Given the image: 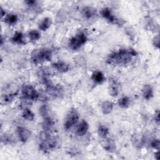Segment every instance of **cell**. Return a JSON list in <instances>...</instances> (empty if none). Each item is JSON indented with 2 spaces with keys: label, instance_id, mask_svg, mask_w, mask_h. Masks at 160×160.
Masks as SVG:
<instances>
[{
  "label": "cell",
  "instance_id": "44dd1931",
  "mask_svg": "<svg viewBox=\"0 0 160 160\" xmlns=\"http://www.w3.org/2000/svg\"><path fill=\"white\" fill-rule=\"evenodd\" d=\"M39 114L43 118V119L51 118V111L47 105H42L39 108Z\"/></svg>",
  "mask_w": 160,
  "mask_h": 160
},
{
  "label": "cell",
  "instance_id": "9c48e42d",
  "mask_svg": "<svg viewBox=\"0 0 160 160\" xmlns=\"http://www.w3.org/2000/svg\"><path fill=\"white\" fill-rule=\"evenodd\" d=\"M89 129V124L85 120H82L77 126L76 133L79 136L85 135Z\"/></svg>",
  "mask_w": 160,
  "mask_h": 160
},
{
  "label": "cell",
  "instance_id": "8992f818",
  "mask_svg": "<svg viewBox=\"0 0 160 160\" xmlns=\"http://www.w3.org/2000/svg\"><path fill=\"white\" fill-rule=\"evenodd\" d=\"M46 92L49 95L54 98L60 97L62 94V89L60 86H55L52 82L49 83L48 84L46 85Z\"/></svg>",
  "mask_w": 160,
  "mask_h": 160
},
{
  "label": "cell",
  "instance_id": "7c38bea8",
  "mask_svg": "<svg viewBox=\"0 0 160 160\" xmlns=\"http://www.w3.org/2000/svg\"><path fill=\"white\" fill-rule=\"evenodd\" d=\"M54 121L52 119V118H48L44 119V121L42 123V128L44 131L52 132L54 126Z\"/></svg>",
  "mask_w": 160,
  "mask_h": 160
},
{
  "label": "cell",
  "instance_id": "30bf717a",
  "mask_svg": "<svg viewBox=\"0 0 160 160\" xmlns=\"http://www.w3.org/2000/svg\"><path fill=\"white\" fill-rule=\"evenodd\" d=\"M81 14L84 18L91 19L96 15V11L92 7L85 6L82 9Z\"/></svg>",
  "mask_w": 160,
  "mask_h": 160
},
{
  "label": "cell",
  "instance_id": "8fae6325",
  "mask_svg": "<svg viewBox=\"0 0 160 160\" xmlns=\"http://www.w3.org/2000/svg\"><path fill=\"white\" fill-rule=\"evenodd\" d=\"M53 68L60 72H65L69 71V65L65 62L58 61L52 64Z\"/></svg>",
  "mask_w": 160,
  "mask_h": 160
},
{
  "label": "cell",
  "instance_id": "f546056e",
  "mask_svg": "<svg viewBox=\"0 0 160 160\" xmlns=\"http://www.w3.org/2000/svg\"><path fill=\"white\" fill-rule=\"evenodd\" d=\"M154 119H155V121L159 124V111L158 110L156 111V112L155 113V117H154Z\"/></svg>",
  "mask_w": 160,
  "mask_h": 160
},
{
  "label": "cell",
  "instance_id": "d4e9b609",
  "mask_svg": "<svg viewBox=\"0 0 160 160\" xmlns=\"http://www.w3.org/2000/svg\"><path fill=\"white\" fill-rule=\"evenodd\" d=\"M104 148L107 150V151H111L112 150H114V148H115V145L114 144V142L111 141H110L109 139L107 140L104 144Z\"/></svg>",
  "mask_w": 160,
  "mask_h": 160
},
{
  "label": "cell",
  "instance_id": "2e32d148",
  "mask_svg": "<svg viewBox=\"0 0 160 160\" xmlns=\"http://www.w3.org/2000/svg\"><path fill=\"white\" fill-rule=\"evenodd\" d=\"M142 92L143 98L146 100L150 99L153 96V90L152 87L149 84L144 85L142 88Z\"/></svg>",
  "mask_w": 160,
  "mask_h": 160
},
{
  "label": "cell",
  "instance_id": "4dcf8cb0",
  "mask_svg": "<svg viewBox=\"0 0 160 160\" xmlns=\"http://www.w3.org/2000/svg\"><path fill=\"white\" fill-rule=\"evenodd\" d=\"M26 3L28 5L31 6L35 5L36 3V1H26Z\"/></svg>",
  "mask_w": 160,
  "mask_h": 160
},
{
  "label": "cell",
  "instance_id": "f1b7e54d",
  "mask_svg": "<svg viewBox=\"0 0 160 160\" xmlns=\"http://www.w3.org/2000/svg\"><path fill=\"white\" fill-rule=\"evenodd\" d=\"M154 44L155 46H156L158 48H159V36H157L156 37H155L154 39Z\"/></svg>",
  "mask_w": 160,
  "mask_h": 160
},
{
  "label": "cell",
  "instance_id": "5b68a950",
  "mask_svg": "<svg viewBox=\"0 0 160 160\" xmlns=\"http://www.w3.org/2000/svg\"><path fill=\"white\" fill-rule=\"evenodd\" d=\"M79 119V115L78 112L75 109L70 110L67 114L64 122V129L67 131L71 129L74 126H75L78 123Z\"/></svg>",
  "mask_w": 160,
  "mask_h": 160
},
{
  "label": "cell",
  "instance_id": "83f0119b",
  "mask_svg": "<svg viewBox=\"0 0 160 160\" xmlns=\"http://www.w3.org/2000/svg\"><path fill=\"white\" fill-rule=\"evenodd\" d=\"M159 140L158 139H154L151 141V146L153 148L156 149H159Z\"/></svg>",
  "mask_w": 160,
  "mask_h": 160
},
{
  "label": "cell",
  "instance_id": "4fadbf2b",
  "mask_svg": "<svg viewBox=\"0 0 160 160\" xmlns=\"http://www.w3.org/2000/svg\"><path fill=\"white\" fill-rule=\"evenodd\" d=\"M91 79L96 84H102L105 80V77L101 71H96L92 74Z\"/></svg>",
  "mask_w": 160,
  "mask_h": 160
},
{
  "label": "cell",
  "instance_id": "4316f807",
  "mask_svg": "<svg viewBox=\"0 0 160 160\" xmlns=\"http://www.w3.org/2000/svg\"><path fill=\"white\" fill-rule=\"evenodd\" d=\"M17 94V92H14V93H11V94H6L4 95V98H3V101L4 102H10L11 101L14 97H16Z\"/></svg>",
  "mask_w": 160,
  "mask_h": 160
},
{
  "label": "cell",
  "instance_id": "5bb4252c",
  "mask_svg": "<svg viewBox=\"0 0 160 160\" xmlns=\"http://www.w3.org/2000/svg\"><path fill=\"white\" fill-rule=\"evenodd\" d=\"M118 83L115 79H109V94L112 96H116L118 94Z\"/></svg>",
  "mask_w": 160,
  "mask_h": 160
},
{
  "label": "cell",
  "instance_id": "52a82bcc",
  "mask_svg": "<svg viewBox=\"0 0 160 160\" xmlns=\"http://www.w3.org/2000/svg\"><path fill=\"white\" fill-rule=\"evenodd\" d=\"M100 13L101 14V16L106 19L108 21H109L111 23L113 24H118V22L119 21V19H118L112 13L111 9L108 8H103L101 11Z\"/></svg>",
  "mask_w": 160,
  "mask_h": 160
},
{
  "label": "cell",
  "instance_id": "484cf974",
  "mask_svg": "<svg viewBox=\"0 0 160 160\" xmlns=\"http://www.w3.org/2000/svg\"><path fill=\"white\" fill-rule=\"evenodd\" d=\"M13 141L11 136L8 134H4L1 136V141L4 144H10Z\"/></svg>",
  "mask_w": 160,
  "mask_h": 160
},
{
  "label": "cell",
  "instance_id": "ac0fdd59",
  "mask_svg": "<svg viewBox=\"0 0 160 160\" xmlns=\"http://www.w3.org/2000/svg\"><path fill=\"white\" fill-rule=\"evenodd\" d=\"M101 110L104 114H108L111 112L113 108V104L109 101H103L101 103Z\"/></svg>",
  "mask_w": 160,
  "mask_h": 160
},
{
  "label": "cell",
  "instance_id": "cb8c5ba5",
  "mask_svg": "<svg viewBox=\"0 0 160 160\" xmlns=\"http://www.w3.org/2000/svg\"><path fill=\"white\" fill-rule=\"evenodd\" d=\"M130 104V99L128 96H122L118 100V104L122 108H126L129 106Z\"/></svg>",
  "mask_w": 160,
  "mask_h": 160
},
{
  "label": "cell",
  "instance_id": "ffe728a7",
  "mask_svg": "<svg viewBox=\"0 0 160 160\" xmlns=\"http://www.w3.org/2000/svg\"><path fill=\"white\" fill-rule=\"evenodd\" d=\"M22 116L24 119L29 121H33L35 118V116L32 111L28 108L23 109L22 112Z\"/></svg>",
  "mask_w": 160,
  "mask_h": 160
},
{
  "label": "cell",
  "instance_id": "3957f363",
  "mask_svg": "<svg viewBox=\"0 0 160 160\" xmlns=\"http://www.w3.org/2000/svg\"><path fill=\"white\" fill-rule=\"evenodd\" d=\"M88 38L86 33L80 31L69 39L68 46L72 50H78L86 42Z\"/></svg>",
  "mask_w": 160,
  "mask_h": 160
},
{
  "label": "cell",
  "instance_id": "7402d4cb",
  "mask_svg": "<svg viewBox=\"0 0 160 160\" xmlns=\"http://www.w3.org/2000/svg\"><path fill=\"white\" fill-rule=\"evenodd\" d=\"M28 37L31 42H35L39 39L41 38V34L38 30L32 29L28 32Z\"/></svg>",
  "mask_w": 160,
  "mask_h": 160
},
{
  "label": "cell",
  "instance_id": "603a6c76",
  "mask_svg": "<svg viewBox=\"0 0 160 160\" xmlns=\"http://www.w3.org/2000/svg\"><path fill=\"white\" fill-rule=\"evenodd\" d=\"M98 134L102 138H106L109 134V129L104 125H99L98 129Z\"/></svg>",
  "mask_w": 160,
  "mask_h": 160
},
{
  "label": "cell",
  "instance_id": "ba28073f",
  "mask_svg": "<svg viewBox=\"0 0 160 160\" xmlns=\"http://www.w3.org/2000/svg\"><path fill=\"white\" fill-rule=\"evenodd\" d=\"M17 133L19 140L22 142H26L31 136L30 131L24 127H18L17 129Z\"/></svg>",
  "mask_w": 160,
  "mask_h": 160
},
{
  "label": "cell",
  "instance_id": "9a60e30c",
  "mask_svg": "<svg viewBox=\"0 0 160 160\" xmlns=\"http://www.w3.org/2000/svg\"><path fill=\"white\" fill-rule=\"evenodd\" d=\"M52 22L51 18L48 17L44 18L39 23V25H38L39 29L41 31H46L49 28V27L52 24Z\"/></svg>",
  "mask_w": 160,
  "mask_h": 160
},
{
  "label": "cell",
  "instance_id": "d6986e66",
  "mask_svg": "<svg viewBox=\"0 0 160 160\" xmlns=\"http://www.w3.org/2000/svg\"><path fill=\"white\" fill-rule=\"evenodd\" d=\"M11 40L13 42L18 44H24L26 43L24 40L23 34L19 31H16L14 34V35L11 38Z\"/></svg>",
  "mask_w": 160,
  "mask_h": 160
},
{
  "label": "cell",
  "instance_id": "6da1fadb",
  "mask_svg": "<svg viewBox=\"0 0 160 160\" xmlns=\"http://www.w3.org/2000/svg\"><path fill=\"white\" fill-rule=\"evenodd\" d=\"M137 52L133 49H120L118 51L111 53L106 60L107 63L112 65L126 64L130 62Z\"/></svg>",
  "mask_w": 160,
  "mask_h": 160
},
{
  "label": "cell",
  "instance_id": "1f68e13d",
  "mask_svg": "<svg viewBox=\"0 0 160 160\" xmlns=\"http://www.w3.org/2000/svg\"><path fill=\"white\" fill-rule=\"evenodd\" d=\"M6 15V13L5 11H4L2 8H1V17L3 18V17H4Z\"/></svg>",
  "mask_w": 160,
  "mask_h": 160
},
{
  "label": "cell",
  "instance_id": "277c9868",
  "mask_svg": "<svg viewBox=\"0 0 160 160\" xmlns=\"http://www.w3.org/2000/svg\"><path fill=\"white\" fill-rule=\"evenodd\" d=\"M23 99L28 101H36L39 98V92L31 84H24L21 89Z\"/></svg>",
  "mask_w": 160,
  "mask_h": 160
},
{
  "label": "cell",
  "instance_id": "7a4b0ae2",
  "mask_svg": "<svg viewBox=\"0 0 160 160\" xmlns=\"http://www.w3.org/2000/svg\"><path fill=\"white\" fill-rule=\"evenodd\" d=\"M52 57V51L48 48L34 49L31 53V59L34 64H39L50 61Z\"/></svg>",
  "mask_w": 160,
  "mask_h": 160
},
{
  "label": "cell",
  "instance_id": "e0dca14e",
  "mask_svg": "<svg viewBox=\"0 0 160 160\" xmlns=\"http://www.w3.org/2000/svg\"><path fill=\"white\" fill-rule=\"evenodd\" d=\"M18 20V17L16 14L10 13L6 14V15L4 17V21L5 23L9 25H14L15 24Z\"/></svg>",
  "mask_w": 160,
  "mask_h": 160
}]
</instances>
